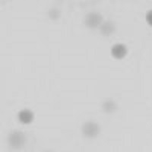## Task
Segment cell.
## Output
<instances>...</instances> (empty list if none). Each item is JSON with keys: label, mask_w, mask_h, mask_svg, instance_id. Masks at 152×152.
<instances>
[{"label": "cell", "mask_w": 152, "mask_h": 152, "mask_svg": "<svg viewBox=\"0 0 152 152\" xmlns=\"http://www.w3.org/2000/svg\"><path fill=\"white\" fill-rule=\"evenodd\" d=\"M82 132L85 136L88 138H93L98 134L99 127L96 123L89 122L84 125L82 127Z\"/></svg>", "instance_id": "1"}, {"label": "cell", "mask_w": 152, "mask_h": 152, "mask_svg": "<svg viewBox=\"0 0 152 152\" xmlns=\"http://www.w3.org/2000/svg\"><path fill=\"white\" fill-rule=\"evenodd\" d=\"M111 54L115 59H122L127 54V48L124 44L117 43L115 44L111 49Z\"/></svg>", "instance_id": "2"}, {"label": "cell", "mask_w": 152, "mask_h": 152, "mask_svg": "<svg viewBox=\"0 0 152 152\" xmlns=\"http://www.w3.org/2000/svg\"><path fill=\"white\" fill-rule=\"evenodd\" d=\"M24 142V137L22 133L15 132L12 133L9 137V143L12 147L18 148L22 146Z\"/></svg>", "instance_id": "3"}, {"label": "cell", "mask_w": 152, "mask_h": 152, "mask_svg": "<svg viewBox=\"0 0 152 152\" xmlns=\"http://www.w3.org/2000/svg\"><path fill=\"white\" fill-rule=\"evenodd\" d=\"M18 118L23 124H30L34 120V113L30 110H23L18 113Z\"/></svg>", "instance_id": "4"}, {"label": "cell", "mask_w": 152, "mask_h": 152, "mask_svg": "<svg viewBox=\"0 0 152 152\" xmlns=\"http://www.w3.org/2000/svg\"><path fill=\"white\" fill-rule=\"evenodd\" d=\"M100 21H101V16L99 14H97V13H95V12L90 13V14L88 15V16H87L86 21H88V24L91 27H94V21L95 22L96 25H97L100 23Z\"/></svg>", "instance_id": "5"}, {"label": "cell", "mask_w": 152, "mask_h": 152, "mask_svg": "<svg viewBox=\"0 0 152 152\" xmlns=\"http://www.w3.org/2000/svg\"><path fill=\"white\" fill-rule=\"evenodd\" d=\"M145 20L148 24L152 27V10L148 11L145 15Z\"/></svg>", "instance_id": "6"}]
</instances>
